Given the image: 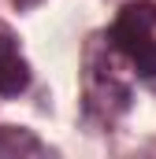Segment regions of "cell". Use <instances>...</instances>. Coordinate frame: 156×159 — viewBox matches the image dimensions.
Listing matches in <instances>:
<instances>
[{"label": "cell", "mask_w": 156, "mask_h": 159, "mask_svg": "<svg viewBox=\"0 0 156 159\" xmlns=\"http://www.w3.org/2000/svg\"><path fill=\"white\" fill-rule=\"evenodd\" d=\"M30 85V67L19 56V48L11 44V37H0V93L4 96H19Z\"/></svg>", "instance_id": "obj_2"}, {"label": "cell", "mask_w": 156, "mask_h": 159, "mask_svg": "<svg viewBox=\"0 0 156 159\" xmlns=\"http://www.w3.org/2000/svg\"><path fill=\"white\" fill-rule=\"evenodd\" d=\"M130 59H134V70L141 78H156V41H145Z\"/></svg>", "instance_id": "obj_3"}, {"label": "cell", "mask_w": 156, "mask_h": 159, "mask_svg": "<svg viewBox=\"0 0 156 159\" xmlns=\"http://www.w3.org/2000/svg\"><path fill=\"white\" fill-rule=\"evenodd\" d=\"M153 30H156V4L153 0H138V4H126L119 11L115 26H112V44L119 52L134 56L145 41H153Z\"/></svg>", "instance_id": "obj_1"}]
</instances>
